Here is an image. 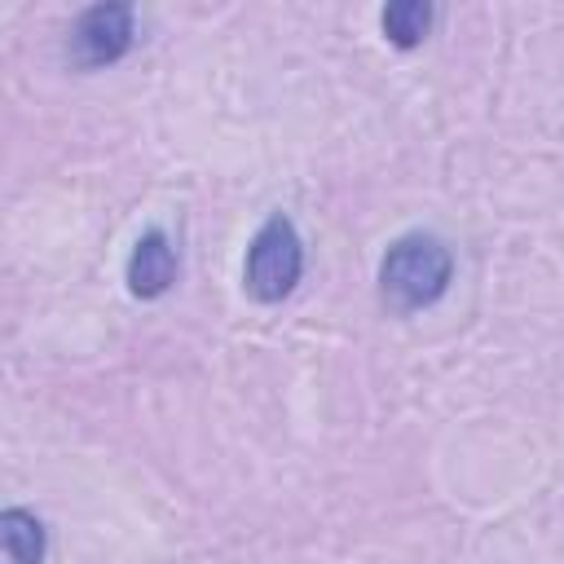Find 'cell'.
<instances>
[{
    "mask_svg": "<svg viewBox=\"0 0 564 564\" xmlns=\"http://www.w3.org/2000/svg\"><path fill=\"white\" fill-rule=\"evenodd\" d=\"M454 256L436 234H401L379 264V295L392 313H419L445 295Z\"/></svg>",
    "mask_w": 564,
    "mask_h": 564,
    "instance_id": "cell-1",
    "label": "cell"
},
{
    "mask_svg": "<svg viewBox=\"0 0 564 564\" xmlns=\"http://www.w3.org/2000/svg\"><path fill=\"white\" fill-rule=\"evenodd\" d=\"M300 273H304V242H300L291 216L273 212V216L256 229V238H251V247H247L242 286H247L251 300L273 304V300H282V295L295 291Z\"/></svg>",
    "mask_w": 564,
    "mask_h": 564,
    "instance_id": "cell-2",
    "label": "cell"
},
{
    "mask_svg": "<svg viewBox=\"0 0 564 564\" xmlns=\"http://www.w3.org/2000/svg\"><path fill=\"white\" fill-rule=\"evenodd\" d=\"M132 9L128 4H93L75 18L70 26V62L84 66V70H97V66H110L119 62L128 48H132Z\"/></svg>",
    "mask_w": 564,
    "mask_h": 564,
    "instance_id": "cell-3",
    "label": "cell"
},
{
    "mask_svg": "<svg viewBox=\"0 0 564 564\" xmlns=\"http://www.w3.org/2000/svg\"><path fill=\"white\" fill-rule=\"evenodd\" d=\"M176 282V251L163 229H145L128 256V291L137 300H159Z\"/></svg>",
    "mask_w": 564,
    "mask_h": 564,
    "instance_id": "cell-4",
    "label": "cell"
},
{
    "mask_svg": "<svg viewBox=\"0 0 564 564\" xmlns=\"http://www.w3.org/2000/svg\"><path fill=\"white\" fill-rule=\"evenodd\" d=\"M0 551H4V564H40L44 560V524L31 511L9 507L0 516Z\"/></svg>",
    "mask_w": 564,
    "mask_h": 564,
    "instance_id": "cell-5",
    "label": "cell"
},
{
    "mask_svg": "<svg viewBox=\"0 0 564 564\" xmlns=\"http://www.w3.org/2000/svg\"><path fill=\"white\" fill-rule=\"evenodd\" d=\"M379 22H383V35H388L397 48H414V44L427 35V26H432V9H427L423 0H392V4L379 13Z\"/></svg>",
    "mask_w": 564,
    "mask_h": 564,
    "instance_id": "cell-6",
    "label": "cell"
}]
</instances>
